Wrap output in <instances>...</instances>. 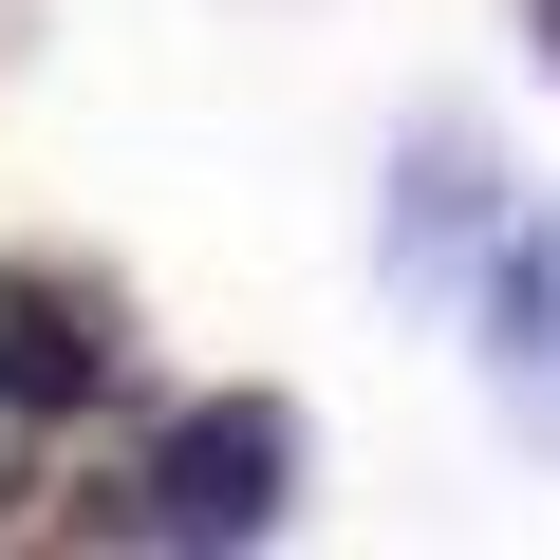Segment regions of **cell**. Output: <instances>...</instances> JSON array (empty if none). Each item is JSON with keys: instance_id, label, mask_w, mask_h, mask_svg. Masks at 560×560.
<instances>
[{"instance_id": "1", "label": "cell", "mask_w": 560, "mask_h": 560, "mask_svg": "<svg viewBox=\"0 0 560 560\" xmlns=\"http://www.w3.org/2000/svg\"><path fill=\"white\" fill-rule=\"evenodd\" d=\"M280 504H300V411L280 393H206L113 486H75L57 541H280Z\"/></svg>"}, {"instance_id": "2", "label": "cell", "mask_w": 560, "mask_h": 560, "mask_svg": "<svg viewBox=\"0 0 560 560\" xmlns=\"http://www.w3.org/2000/svg\"><path fill=\"white\" fill-rule=\"evenodd\" d=\"M113 374H131V300L94 261H0V411L20 430H75V411H113Z\"/></svg>"}, {"instance_id": "3", "label": "cell", "mask_w": 560, "mask_h": 560, "mask_svg": "<svg viewBox=\"0 0 560 560\" xmlns=\"http://www.w3.org/2000/svg\"><path fill=\"white\" fill-rule=\"evenodd\" d=\"M486 374H504V411H523V448H560V206L504 243V280H486Z\"/></svg>"}, {"instance_id": "4", "label": "cell", "mask_w": 560, "mask_h": 560, "mask_svg": "<svg viewBox=\"0 0 560 560\" xmlns=\"http://www.w3.org/2000/svg\"><path fill=\"white\" fill-rule=\"evenodd\" d=\"M486 131H411V206H393V280H411V300H448V224L486 243Z\"/></svg>"}, {"instance_id": "5", "label": "cell", "mask_w": 560, "mask_h": 560, "mask_svg": "<svg viewBox=\"0 0 560 560\" xmlns=\"http://www.w3.org/2000/svg\"><path fill=\"white\" fill-rule=\"evenodd\" d=\"M523 38H541V75H560V0H523Z\"/></svg>"}, {"instance_id": "6", "label": "cell", "mask_w": 560, "mask_h": 560, "mask_svg": "<svg viewBox=\"0 0 560 560\" xmlns=\"http://www.w3.org/2000/svg\"><path fill=\"white\" fill-rule=\"evenodd\" d=\"M0 523H20V448H0Z\"/></svg>"}]
</instances>
